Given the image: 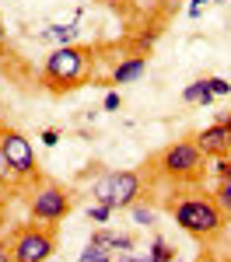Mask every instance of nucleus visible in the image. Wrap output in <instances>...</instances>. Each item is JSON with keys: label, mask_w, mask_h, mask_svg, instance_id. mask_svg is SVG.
I'll list each match as a JSON object with an SVG mask.
<instances>
[{"label": "nucleus", "mask_w": 231, "mask_h": 262, "mask_svg": "<svg viewBox=\"0 0 231 262\" xmlns=\"http://www.w3.org/2000/svg\"><path fill=\"white\" fill-rule=\"evenodd\" d=\"M119 105H123L119 91H109V95H105V112H119Z\"/></svg>", "instance_id": "nucleus-21"}, {"label": "nucleus", "mask_w": 231, "mask_h": 262, "mask_svg": "<svg viewBox=\"0 0 231 262\" xmlns=\"http://www.w3.org/2000/svg\"><path fill=\"white\" fill-rule=\"evenodd\" d=\"M109 217H112V206H105V203H95V206H88V221L105 224Z\"/></svg>", "instance_id": "nucleus-17"}, {"label": "nucleus", "mask_w": 231, "mask_h": 262, "mask_svg": "<svg viewBox=\"0 0 231 262\" xmlns=\"http://www.w3.org/2000/svg\"><path fill=\"white\" fill-rule=\"evenodd\" d=\"M133 221L151 227V224H154V210H147V206H133Z\"/></svg>", "instance_id": "nucleus-20"}, {"label": "nucleus", "mask_w": 231, "mask_h": 262, "mask_svg": "<svg viewBox=\"0 0 231 262\" xmlns=\"http://www.w3.org/2000/svg\"><path fill=\"white\" fill-rule=\"evenodd\" d=\"M0 262H14V252H11V242L0 238Z\"/></svg>", "instance_id": "nucleus-23"}, {"label": "nucleus", "mask_w": 231, "mask_h": 262, "mask_svg": "<svg viewBox=\"0 0 231 262\" xmlns=\"http://www.w3.org/2000/svg\"><path fill=\"white\" fill-rule=\"evenodd\" d=\"M214 98H217V95L210 91L207 77H203V81H193L189 88H182V101H186V105H210Z\"/></svg>", "instance_id": "nucleus-13"}, {"label": "nucleus", "mask_w": 231, "mask_h": 262, "mask_svg": "<svg viewBox=\"0 0 231 262\" xmlns=\"http://www.w3.org/2000/svg\"><path fill=\"white\" fill-rule=\"evenodd\" d=\"M147 168V189L154 182L165 185H200L207 175V154L196 147V140H179L161 147L154 158L144 161Z\"/></svg>", "instance_id": "nucleus-3"}, {"label": "nucleus", "mask_w": 231, "mask_h": 262, "mask_svg": "<svg viewBox=\"0 0 231 262\" xmlns=\"http://www.w3.org/2000/svg\"><path fill=\"white\" fill-rule=\"evenodd\" d=\"M7 242H11L14 262H49V255L56 252V242H60V224H18L7 231Z\"/></svg>", "instance_id": "nucleus-5"}, {"label": "nucleus", "mask_w": 231, "mask_h": 262, "mask_svg": "<svg viewBox=\"0 0 231 262\" xmlns=\"http://www.w3.org/2000/svg\"><path fill=\"white\" fill-rule=\"evenodd\" d=\"M81 262H112V252L109 248H102V245H84V255H81Z\"/></svg>", "instance_id": "nucleus-16"}, {"label": "nucleus", "mask_w": 231, "mask_h": 262, "mask_svg": "<svg viewBox=\"0 0 231 262\" xmlns=\"http://www.w3.org/2000/svg\"><path fill=\"white\" fill-rule=\"evenodd\" d=\"M74 210V189L56 179H42L32 192H28V217L42 224H60L70 217Z\"/></svg>", "instance_id": "nucleus-7"}, {"label": "nucleus", "mask_w": 231, "mask_h": 262, "mask_svg": "<svg viewBox=\"0 0 231 262\" xmlns=\"http://www.w3.org/2000/svg\"><path fill=\"white\" fill-rule=\"evenodd\" d=\"M196 147L207 154V158H231V116L224 112V116H217V119L210 122L207 129H200L196 137Z\"/></svg>", "instance_id": "nucleus-8"}, {"label": "nucleus", "mask_w": 231, "mask_h": 262, "mask_svg": "<svg viewBox=\"0 0 231 262\" xmlns=\"http://www.w3.org/2000/svg\"><path fill=\"white\" fill-rule=\"evenodd\" d=\"M0 196H21V185L18 179H14V171H11V164H7V158H4V147H0Z\"/></svg>", "instance_id": "nucleus-14"}, {"label": "nucleus", "mask_w": 231, "mask_h": 262, "mask_svg": "<svg viewBox=\"0 0 231 262\" xmlns=\"http://www.w3.org/2000/svg\"><path fill=\"white\" fill-rule=\"evenodd\" d=\"M147 252H151V259H154V262H175V255H179V252H175V245H168L165 238H154Z\"/></svg>", "instance_id": "nucleus-15"}, {"label": "nucleus", "mask_w": 231, "mask_h": 262, "mask_svg": "<svg viewBox=\"0 0 231 262\" xmlns=\"http://www.w3.org/2000/svg\"><path fill=\"white\" fill-rule=\"evenodd\" d=\"M11 60H14V53H11V46H7V28H4V21H0V67H7Z\"/></svg>", "instance_id": "nucleus-18"}, {"label": "nucleus", "mask_w": 231, "mask_h": 262, "mask_svg": "<svg viewBox=\"0 0 231 262\" xmlns=\"http://www.w3.org/2000/svg\"><path fill=\"white\" fill-rule=\"evenodd\" d=\"M91 245H102V248H109V252H133L137 248V238L133 234H116V231H105V227H98V231H91V238H88Z\"/></svg>", "instance_id": "nucleus-10"}, {"label": "nucleus", "mask_w": 231, "mask_h": 262, "mask_svg": "<svg viewBox=\"0 0 231 262\" xmlns=\"http://www.w3.org/2000/svg\"><path fill=\"white\" fill-rule=\"evenodd\" d=\"M147 60H151V53H133V56L119 60L112 70H109V84H130V81H137V77L147 70Z\"/></svg>", "instance_id": "nucleus-9"}, {"label": "nucleus", "mask_w": 231, "mask_h": 262, "mask_svg": "<svg viewBox=\"0 0 231 262\" xmlns=\"http://www.w3.org/2000/svg\"><path fill=\"white\" fill-rule=\"evenodd\" d=\"M7 196H0V227H4V224H7Z\"/></svg>", "instance_id": "nucleus-24"}, {"label": "nucleus", "mask_w": 231, "mask_h": 262, "mask_svg": "<svg viewBox=\"0 0 231 262\" xmlns=\"http://www.w3.org/2000/svg\"><path fill=\"white\" fill-rule=\"evenodd\" d=\"M207 84H210V91H214L217 98H224V95H231V84L224 81V77H207Z\"/></svg>", "instance_id": "nucleus-19"}, {"label": "nucleus", "mask_w": 231, "mask_h": 262, "mask_svg": "<svg viewBox=\"0 0 231 262\" xmlns=\"http://www.w3.org/2000/svg\"><path fill=\"white\" fill-rule=\"evenodd\" d=\"M46 147H56L60 143V129H42V137H39Z\"/></svg>", "instance_id": "nucleus-22"}, {"label": "nucleus", "mask_w": 231, "mask_h": 262, "mask_svg": "<svg viewBox=\"0 0 231 262\" xmlns=\"http://www.w3.org/2000/svg\"><path fill=\"white\" fill-rule=\"evenodd\" d=\"M214 171H217V179H221V182H217V192H214V196H217V203L224 206V213L231 217V158H221Z\"/></svg>", "instance_id": "nucleus-11"}, {"label": "nucleus", "mask_w": 231, "mask_h": 262, "mask_svg": "<svg viewBox=\"0 0 231 262\" xmlns=\"http://www.w3.org/2000/svg\"><path fill=\"white\" fill-rule=\"evenodd\" d=\"M217 4H224V0H217Z\"/></svg>", "instance_id": "nucleus-25"}, {"label": "nucleus", "mask_w": 231, "mask_h": 262, "mask_svg": "<svg viewBox=\"0 0 231 262\" xmlns=\"http://www.w3.org/2000/svg\"><path fill=\"white\" fill-rule=\"evenodd\" d=\"M172 192L161 196V206L172 213V221L179 224L186 234L196 242H214L224 227H228V213L217 203V196L203 192L200 185H168Z\"/></svg>", "instance_id": "nucleus-2"}, {"label": "nucleus", "mask_w": 231, "mask_h": 262, "mask_svg": "<svg viewBox=\"0 0 231 262\" xmlns=\"http://www.w3.org/2000/svg\"><path fill=\"white\" fill-rule=\"evenodd\" d=\"M81 35V28L77 25H53V28H46L39 32V42H56V46H70V42Z\"/></svg>", "instance_id": "nucleus-12"}, {"label": "nucleus", "mask_w": 231, "mask_h": 262, "mask_svg": "<svg viewBox=\"0 0 231 262\" xmlns=\"http://www.w3.org/2000/svg\"><path fill=\"white\" fill-rule=\"evenodd\" d=\"M147 196V168H123V171H109L91 185V200L105 203L112 210H126L137 200Z\"/></svg>", "instance_id": "nucleus-4"}, {"label": "nucleus", "mask_w": 231, "mask_h": 262, "mask_svg": "<svg viewBox=\"0 0 231 262\" xmlns=\"http://www.w3.org/2000/svg\"><path fill=\"white\" fill-rule=\"evenodd\" d=\"M0 147H4V158H7V164H11V171H14V179H18L21 192H32V189L46 179L42 168H39V161H35L32 140H28L21 129L0 122Z\"/></svg>", "instance_id": "nucleus-6"}, {"label": "nucleus", "mask_w": 231, "mask_h": 262, "mask_svg": "<svg viewBox=\"0 0 231 262\" xmlns=\"http://www.w3.org/2000/svg\"><path fill=\"white\" fill-rule=\"evenodd\" d=\"M116 42H70V46H56L39 70V84L49 95H70L84 84L98 81V67H102L112 53Z\"/></svg>", "instance_id": "nucleus-1"}]
</instances>
